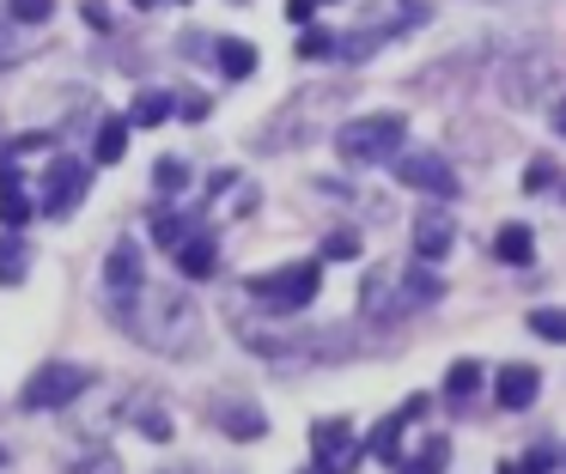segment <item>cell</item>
<instances>
[{"label": "cell", "instance_id": "26", "mask_svg": "<svg viewBox=\"0 0 566 474\" xmlns=\"http://www.w3.org/2000/svg\"><path fill=\"white\" fill-rule=\"evenodd\" d=\"M530 335L560 340V347H566V310H554V304H536V310H530Z\"/></svg>", "mask_w": 566, "mask_h": 474}, {"label": "cell", "instance_id": "9", "mask_svg": "<svg viewBox=\"0 0 566 474\" xmlns=\"http://www.w3.org/2000/svg\"><path fill=\"white\" fill-rule=\"evenodd\" d=\"M359 310H366L371 323H402V316L415 310L408 292H402V274H396V267H371L366 286H359Z\"/></svg>", "mask_w": 566, "mask_h": 474}, {"label": "cell", "instance_id": "2", "mask_svg": "<svg viewBox=\"0 0 566 474\" xmlns=\"http://www.w3.org/2000/svg\"><path fill=\"white\" fill-rule=\"evenodd\" d=\"M402 140H408V122L396 109H371V116H354L335 128V152L347 165H390L402 152Z\"/></svg>", "mask_w": 566, "mask_h": 474}, {"label": "cell", "instance_id": "30", "mask_svg": "<svg viewBox=\"0 0 566 474\" xmlns=\"http://www.w3.org/2000/svg\"><path fill=\"white\" fill-rule=\"evenodd\" d=\"M31 219V201L19 189H0V225H25Z\"/></svg>", "mask_w": 566, "mask_h": 474}, {"label": "cell", "instance_id": "8", "mask_svg": "<svg viewBox=\"0 0 566 474\" xmlns=\"http://www.w3.org/2000/svg\"><path fill=\"white\" fill-rule=\"evenodd\" d=\"M390 165L402 177V189H415V194H432V201H451L457 194V170L439 152H396Z\"/></svg>", "mask_w": 566, "mask_h": 474}, {"label": "cell", "instance_id": "12", "mask_svg": "<svg viewBox=\"0 0 566 474\" xmlns=\"http://www.w3.org/2000/svg\"><path fill=\"white\" fill-rule=\"evenodd\" d=\"M451 238H457V225H451L444 207H427V213L415 219V255L420 262H439V255L451 250Z\"/></svg>", "mask_w": 566, "mask_h": 474}, {"label": "cell", "instance_id": "27", "mask_svg": "<svg viewBox=\"0 0 566 474\" xmlns=\"http://www.w3.org/2000/svg\"><path fill=\"white\" fill-rule=\"evenodd\" d=\"M293 49H298V61H323V55H335V31H323V24H305Z\"/></svg>", "mask_w": 566, "mask_h": 474}, {"label": "cell", "instance_id": "4", "mask_svg": "<svg viewBox=\"0 0 566 474\" xmlns=\"http://www.w3.org/2000/svg\"><path fill=\"white\" fill-rule=\"evenodd\" d=\"M86 383H92V371L86 365H67V359H55V365H38L31 371V383H25V408L31 413H50V408H67V401H80L86 396Z\"/></svg>", "mask_w": 566, "mask_h": 474}, {"label": "cell", "instance_id": "28", "mask_svg": "<svg viewBox=\"0 0 566 474\" xmlns=\"http://www.w3.org/2000/svg\"><path fill=\"white\" fill-rule=\"evenodd\" d=\"M402 292H408V304H432V298H439V274H427V267H408V274H402Z\"/></svg>", "mask_w": 566, "mask_h": 474}, {"label": "cell", "instance_id": "11", "mask_svg": "<svg viewBox=\"0 0 566 474\" xmlns=\"http://www.w3.org/2000/svg\"><path fill=\"white\" fill-rule=\"evenodd\" d=\"M208 420L220 425L226 438H238V444H250V438L269 432V420H262V408L250 396H213L208 401Z\"/></svg>", "mask_w": 566, "mask_h": 474}, {"label": "cell", "instance_id": "36", "mask_svg": "<svg viewBox=\"0 0 566 474\" xmlns=\"http://www.w3.org/2000/svg\"><path fill=\"white\" fill-rule=\"evenodd\" d=\"M86 24H92V31H111V12H104L98 0H86Z\"/></svg>", "mask_w": 566, "mask_h": 474}, {"label": "cell", "instance_id": "40", "mask_svg": "<svg viewBox=\"0 0 566 474\" xmlns=\"http://www.w3.org/2000/svg\"><path fill=\"white\" fill-rule=\"evenodd\" d=\"M232 7H250V0H232Z\"/></svg>", "mask_w": 566, "mask_h": 474}, {"label": "cell", "instance_id": "21", "mask_svg": "<svg viewBox=\"0 0 566 474\" xmlns=\"http://www.w3.org/2000/svg\"><path fill=\"white\" fill-rule=\"evenodd\" d=\"M184 182H189L184 158H159V165H153V194H159V201H177V194H184Z\"/></svg>", "mask_w": 566, "mask_h": 474}, {"label": "cell", "instance_id": "31", "mask_svg": "<svg viewBox=\"0 0 566 474\" xmlns=\"http://www.w3.org/2000/svg\"><path fill=\"white\" fill-rule=\"evenodd\" d=\"M74 474H123V462H116L111 450H92L86 462H74Z\"/></svg>", "mask_w": 566, "mask_h": 474}, {"label": "cell", "instance_id": "20", "mask_svg": "<svg viewBox=\"0 0 566 474\" xmlns=\"http://www.w3.org/2000/svg\"><path fill=\"white\" fill-rule=\"evenodd\" d=\"M493 255H500V262H517V267H524L530 255H536V243H530V225H500V238H493Z\"/></svg>", "mask_w": 566, "mask_h": 474}, {"label": "cell", "instance_id": "25", "mask_svg": "<svg viewBox=\"0 0 566 474\" xmlns=\"http://www.w3.org/2000/svg\"><path fill=\"white\" fill-rule=\"evenodd\" d=\"M25 55H38V43L25 36V24L7 19V31H0V67H13V61H25Z\"/></svg>", "mask_w": 566, "mask_h": 474}, {"label": "cell", "instance_id": "18", "mask_svg": "<svg viewBox=\"0 0 566 474\" xmlns=\"http://www.w3.org/2000/svg\"><path fill=\"white\" fill-rule=\"evenodd\" d=\"M177 109V97L171 92H159V85H147V92L135 97V109H128V122H140V128H159L165 116Z\"/></svg>", "mask_w": 566, "mask_h": 474}, {"label": "cell", "instance_id": "39", "mask_svg": "<svg viewBox=\"0 0 566 474\" xmlns=\"http://www.w3.org/2000/svg\"><path fill=\"white\" fill-rule=\"evenodd\" d=\"M135 7H153V0H135Z\"/></svg>", "mask_w": 566, "mask_h": 474}, {"label": "cell", "instance_id": "3", "mask_svg": "<svg viewBox=\"0 0 566 474\" xmlns=\"http://www.w3.org/2000/svg\"><path fill=\"white\" fill-rule=\"evenodd\" d=\"M244 286L262 310H305L323 286V262H286V267H274V274H250Z\"/></svg>", "mask_w": 566, "mask_h": 474}, {"label": "cell", "instance_id": "13", "mask_svg": "<svg viewBox=\"0 0 566 474\" xmlns=\"http://www.w3.org/2000/svg\"><path fill=\"white\" fill-rule=\"evenodd\" d=\"M213 267H220V243H213V231H189V238L177 243V274H184V280H208Z\"/></svg>", "mask_w": 566, "mask_h": 474}, {"label": "cell", "instance_id": "1", "mask_svg": "<svg viewBox=\"0 0 566 474\" xmlns=\"http://www.w3.org/2000/svg\"><path fill=\"white\" fill-rule=\"evenodd\" d=\"M116 328L140 340L153 352H171V359H189L201 347V310L184 286H140V298L128 304H104Z\"/></svg>", "mask_w": 566, "mask_h": 474}, {"label": "cell", "instance_id": "7", "mask_svg": "<svg viewBox=\"0 0 566 474\" xmlns=\"http://www.w3.org/2000/svg\"><path fill=\"white\" fill-rule=\"evenodd\" d=\"M147 286V255H140V238H116L111 255H104V304H128Z\"/></svg>", "mask_w": 566, "mask_h": 474}, {"label": "cell", "instance_id": "17", "mask_svg": "<svg viewBox=\"0 0 566 474\" xmlns=\"http://www.w3.org/2000/svg\"><path fill=\"white\" fill-rule=\"evenodd\" d=\"M128 420H135V432L153 438V444H165V438H171V413H165V401L135 396V401H128Z\"/></svg>", "mask_w": 566, "mask_h": 474}, {"label": "cell", "instance_id": "10", "mask_svg": "<svg viewBox=\"0 0 566 474\" xmlns=\"http://www.w3.org/2000/svg\"><path fill=\"white\" fill-rule=\"evenodd\" d=\"M311 450H317L323 474H354V462H359V438L347 420H317L311 425Z\"/></svg>", "mask_w": 566, "mask_h": 474}, {"label": "cell", "instance_id": "34", "mask_svg": "<svg viewBox=\"0 0 566 474\" xmlns=\"http://www.w3.org/2000/svg\"><path fill=\"white\" fill-rule=\"evenodd\" d=\"M311 12H317V0H286V19L293 24H311Z\"/></svg>", "mask_w": 566, "mask_h": 474}, {"label": "cell", "instance_id": "6", "mask_svg": "<svg viewBox=\"0 0 566 474\" xmlns=\"http://www.w3.org/2000/svg\"><path fill=\"white\" fill-rule=\"evenodd\" d=\"M86 182H92V170L80 165V158L55 152V165L43 170V182H38V189H43V194H38V207H43L50 219H67L80 201H86Z\"/></svg>", "mask_w": 566, "mask_h": 474}, {"label": "cell", "instance_id": "15", "mask_svg": "<svg viewBox=\"0 0 566 474\" xmlns=\"http://www.w3.org/2000/svg\"><path fill=\"white\" fill-rule=\"evenodd\" d=\"M213 61H220L226 80H250L256 73V43H244V36H213Z\"/></svg>", "mask_w": 566, "mask_h": 474}, {"label": "cell", "instance_id": "32", "mask_svg": "<svg viewBox=\"0 0 566 474\" xmlns=\"http://www.w3.org/2000/svg\"><path fill=\"white\" fill-rule=\"evenodd\" d=\"M0 274H7V280H19V274H25V250H19L13 238L0 243Z\"/></svg>", "mask_w": 566, "mask_h": 474}, {"label": "cell", "instance_id": "38", "mask_svg": "<svg viewBox=\"0 0 566 474\" xmlns=\"http://www.w3.org/2000/svg\"><path fill=\"white\" fill-rule=\"evenodd\" d=\"M554 128L566 134V97H560V104H554Z\"/></svg>", "mask_w": 566, "mask_h": 474}, {"label": "cell", "instance_id": "35", "mask_svg": "<svg viewBox=\"0 0 566 474\" xmlns=\"http://www.w3.org/2000/svg\"><path fill=\"white\" fill-rule=\"evenodd\" d=\"M548 462H554V450H536V456H530L524 468H512V474H548Z\"/></svg>", "mask_w": 566, "mask_h": 474}, {"label": "cell", "instance_id": "5", "mask_svg": "<svg viewBox=\"0 0 566 474\" xmlns=\"http://www.w3.org/2000/svg\"><path fill=\"white\" fill-rule=\"evenodd\" d=\"M560 85V55H548V49H536V55H524V61H512L505 67V104L512 109H530V104H542V97Z\"/></svg>", "mask_w": 566, "mask_h": 474}, {"label": "cell", "instance_id": "24", "mask_svg": "<svg viewBox=\"0 0 566 474\" xmlns=\"http://www.w3.org/2000/svg\"><path fill=\"white\" fill-rule=\"evenodd\" d=\"M7 19L25 24V31H38V24L55 19V0H7Z\"/></svg>", "mask_w": 566, "mask_h": 474}, {"label": "cell", "instance_id": "29", "mask_svg": "<svg viewBox=\"0 0 566 474\" xmlns=\"http://www.w3.org/2000/svg\"><path fill=\"white\" fill-rule=\"evenodd\" d=\"M323 255H329V262H354V255H359V231H329V238H323Z\"/></svg>", "mask_w": 566, "mask_h": 474}, {"label": "cell", "instance_id": "14", "mask_svg": "<svg viewBox=\"0 0 566 474\" xmlns=\"http://www.w3.org/2000/svg\"><path fill=\"white\" fill-rule=\"evenodd\" d=\"M536 383H542V371L536 365H505L500 371V389H493V396H500V408H530V401H536Z\"/></svg>", "mask_w": 566, "mask_h": 474}, {"label": "cell", "instance_id": "37", "mask_svg": "<svg viewBox=\"0 0 566 474\" xmlns=\"http://www.w3.org/2000/svg\"><path fill=\"white\" fill-rule=\"evenodd\" d=\"M208 109H213L208 97H184V116H189V122H201V116H208Z\"/></svg>", "mask_w": 566, "mask_h": 474}, {"label": "cell", "instance_id": "23", "mask_svg": "<svg viewBox=\"0 0 566 474\" xmlns=\"http://www.w3.org/2000/svg\"><path fill=\"white\" fill-rule=\"evenodd\" d=\"M444 462H451V438H427V450L402 462V474H444Z\"/></svg>", "mask_w": 566, "mask_h": 474}, {"label": "cell", "instance_id": "33", "mask_svg": "<svg viewBox=\"0 0 566 474\" xmlns=\"http://www.w3.org/2000/svg\"><path fill=\"white\" fill-rule=\"evenodd\" d=\"M177 43H184V55H213V36H201V31H184Z\"/></svg>", "mask_w": 566, "mask_h": 474}, {"label": "cell", "instance_id": "16", "mask_svg": "<svg viewBox=\"0 0 566 474\" xmlns=\"http://www.w3.org/2000/svg\"><path fill=\"white\" fill-rule=\"evenodd\" d=\"M123 152H128V122L104 116L98 128H92V158H98V165H123Z\"/></svg>", "mask_w": 566, "mask_h": 474}, {"label": "cell", "instance_id": "19", "mask_svg": "<svg viewBox=\"0 0 566 474\" xmlns=\"http://www.w3.org/2000/svg\"><path fill=\"white\" fill-rule=\"evenodd\" d=\"M402 425H408V413H390V420L371 425V456L378 462H402Z\"/></svg>", "mask_w": 566, "mask_h": 474}, {"label": "cell", "instance_id": "22", "mask_svg": "<svg viewBox=\"0 0 566 474\" xmlns=\"http://www.w3.org/2000/svg\"><path fill=\"white\" fill-rule=\"evenodd\" d=\"M475 389H481V365L475 359H457L451 371H444V396H451V401H469Z\"/></svg>", "mask_w": 566, "mask_h": 474}, {"label": "cell", "instance_id": "41", "mask_svg": "<svg viewBox=\"0 0 566 474\" xmlns=\"http://www.w3.org/2000/svg\"><path fill=\"white\" fill-rule=\"evenodd\" d=\"M305 474H323V468H305Z\"/></svg>", "mask_w": 566, "mask_h": 474}]
</instances>
